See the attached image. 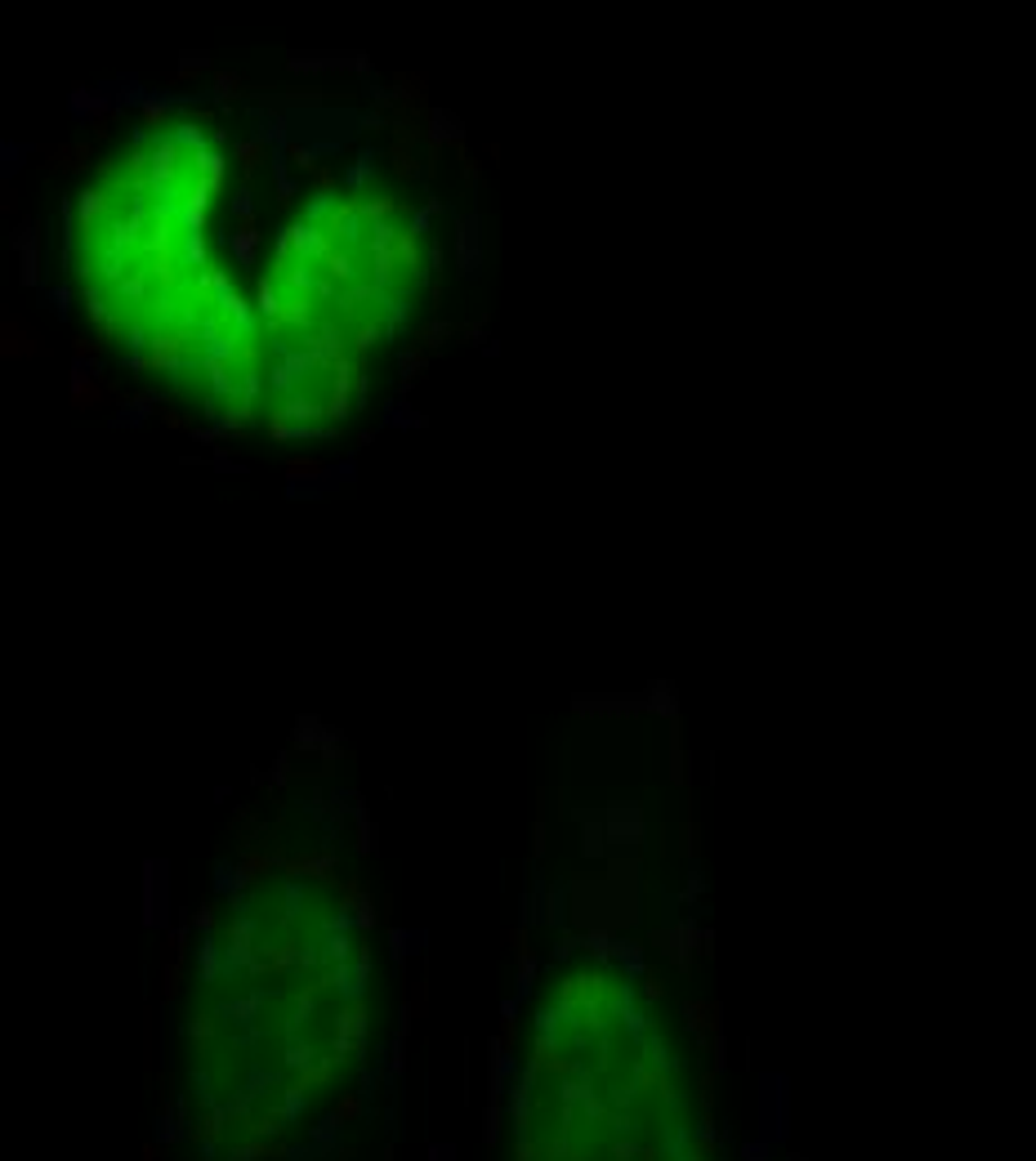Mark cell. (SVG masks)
Here are the masks:
<instances>
[{"label": "cell", "instance_id": "1", "mask_svg": "<svg viewBox=\"0 0 1036 1161\" xmlns=\"http://www.w3.org/2000/svg\"><path fill=\"white\" fill-rule=\"evenodd\" d=\"M224 157L211 130L170 121L81 192L77 272L116 345L215 416L259 402L264 326L211 250Z\"/></svg>", "mask_w": 1036, "mask_h": 1161}, {"label": "cell", "instance_id": "2", "mask_svg": "<svg viewBox=\"0 0 1036 1161\" xmlns=\"http://www.w3.org/2000/svg\"><path fill=\"white\" fill-rule=\"evenodd\" d=\"M425 228L398 197L349 188L322 192L272 246L259 309L264 331L362 358L421 295Z\"/></svg>", "mask_w": 1036, "mask_h": 1161}]
</instances>
